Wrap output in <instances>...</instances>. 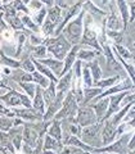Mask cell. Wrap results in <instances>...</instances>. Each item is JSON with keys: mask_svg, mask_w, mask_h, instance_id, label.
Listing matches in <instances>:
<instances>
[{"mask_svg": "<svg viewBox=\"0 0 135 154\" xmlns=\"http://www.w3.org/2000/svg\"><path fill=\"white\" fill-rule=\"evenodd\" d=\"M46 49L45 45H39V46H35L32 50V55L36 57V58H44L45 54H46Z\"/></svg>", "mask_w": 135, "mask_h": 154, "instance_id": "cell-41", "label": "cell"}, {"mask_svg": "<svg viewBox=\"0 0 135 154\" xmlns=\"http://www.w3.org/2000/svg\"><path fill=\"white\" fill-rule=\"evenodd\" d=\"M42 45H46L48 50L57 58V60L64 59V57H67V54L72 49L71 42L67 40L64 35H59L54 38H46V40H44Z\"/></svg>", "mask_w": 135, "mask_h": 154, "instance_id": "cell-1", "label": "cell"}, {"mask_svg": "<svg viewBox=\"0 0 135 154\" xmlns=\"http://www.w3.org/2000/svg\"><path fill=\"white\" fill-rule=\"evenodd\" d=\"M54 28H55V25L53 22H50L49 19H46L44 22V25H42V32L45 33V35H52V33H55L54 32Z\"/></svg>", "mask_w": 135, "mask_h": 154, "instance_id": "cell-40", "label": "cell"}, {"mask_svg": "<svg viewBox=\"0 0 135 154\" xmlns=\"http://www.w3.org/2000/svg\"><path fill=\"white\" fill-rule=\"evenodd\" d=\"M71 79H72V72H68V73L64 75L59 81H58V85H57L58 93H66L67 89H68L70 85H71Z\"/></svg>", "mask_w": 135, "mask_h": 154, "instance_id": "cell-27", "label": "cell"}, {"mask_svg": "<svg viewBox=\"0 0 135 154\" xmlns=\"http://www.w3.org/2000/svg\"><path fill=\"white\" fill-rule=\"evenodd\" d=\"M129 149H130V150H133V149H135V132L133 134L131 140H130V143H129Z\"/></svg>", "mask_w": 135, "mask_h": 154, "instance_id": "cell-49", "label": "cell"}, {"mask_svg": "<svg viewBox=\"0 0 135 154\" xmlns=\"http://www.w3.org/2000/svg\"><path fill=\"white\" fill-rule=\"evenodd\" d=\"M77 112V100L74 93H68L67 98L64 100V104L62 109L55 114L54 119H75V113Z\"/></svg>", "mask_w": 135, "mask_h": 154, "instance_id": "cell-4", "label": "cell"}, {"mask_svg": "<svg viewBox=\"0 0 135 154\" xmlns=\"http://www.w3.org/2000/svg\"><path fill=\"white\" fill-rule=\"evenodd\" d=\"M8 19V22L11 23V26L13 28H16V30H19V28H23V22H22V19H19L18 17H12V18H7Z\"/></svg>", "mask_w": 135, "mask_h": 154, "instance_id": "cell-42", "label": "cell"}, {"mask_svg": "<svg viewBox=\"0 0 135 154\" xmlns=\"http://www.w3.org/2000/svg\"><path fill=\"white\" fill-rule=\"evenodd\" d=\"M116 135H117V126H115V125L111 122V119H105V126L103 128V134H102V141L104 145H108L111 144Z\"/></svg>", "mask_w": 135, "mask_h": 154, "instance_id": "cell-10", "label": "cell"}, {"mask_svg": "<svg viewBox=\"0 0 135 154\" xmlns=\"http://www.w3.org/2000/svg\"><path fill=\"white\" fill-rule=\"evenodd\" d=\"M57 82H54V81H52L50 85H49V88H46V90L42 93V96H44V100H45V103L48 105H50L53 103V100L55 99V90H57V86L54 85Z\"/></svg>", "mask_w": 135, "mask_h": 154, "instance_id": "cell-26", "label": "cell"}, {"mask_svg": "<svg viewBox=\"0 0 135 154\" xmlns=\"http://www.w3.org/2000/svg\"><path fill=\"white\" fill-rule=\"evenodd\" d=\"M112 49L117 51V53H118V55L121 57L124 60H125V59H131V58H133V54L130 53V50H127L126 48H124L122 45H115Z\"/></svg>", "mask_w": 135, "mask_h": 154, "instance_id": "cell-34", "label": "cell"}, {"mask_svg": "<svg viewBox=\"0 0 135 154\" xmlns=\"http://www.w3.org/2000/svg\"><path fill=\"white\" fill-rule=\"evenodd\" d=\"M22 19V22H23V25H26V26H28L31 28V30H33V31H39V27L33 23L31 19H30V17H27V16H25V17H22L21 18Z\"/></svg>", "mask_w": 135, "mask_h": 154, "instance_id": "cell-45", "label": "cell"}, {"mask_svg": "<svg viewBox=\"0 0 135 154\" xmlns=\"http://www.w3.org/2000/svg\"><path fill=\"white\" fill-rule=\"evenodd\" d=\"M12 126H14V119L7 116H2V132L8 131Z\"/></svg>", "mask_w": 135, "mask_h": 154, "instance_id": "cell-38", "label": "cell"}, {"mask_svg": "<svg viewBox=\"0 0 135 154\" xmlns=\"http://www.w3.org/2000/svg\"><path fill=\"white\" fill-rule=\"evenodd\" d=\"M37 136H39V132L35 128L31 127L30 125H25V130H23V140H25V143L28 146H31V148L37 146V144H36Z\"/></svg>", "mask_w": 135, "mask_h": 154, "instance_id": "cell-16", "label": "cell"}, {"mask_svg": "<svg viewBox=\"0 0 135 154\" xmlns=\"http://www.w3.org/2000/svg\"><path fill=\"white\" fill-rule=\"evenodd\" d=\"M13 5H14V8H16L17 11H23V12L27 13V14L30 13V11H28V9L26 8V5H25L23 3H21V2H14V3H13Z\"/></svg>", "mask_w": 135, "mask_h": 154, "instance_id": "cell-46", "label": "cell"}, {"mask_svg": "<svg viewBox=\"0 0 135 154\" xmlns=\"http://www.w3.org/2000/svg\"><path fill=\"white\" fill-rule=\"evenodd\" d=\"M2 63H3L4 66L13 67V68H19V67H21V63H19V62L13 60V59H11V58H8L3 51H2Z\"/></svg>", "mask_w": 135, "mask_h": 154, "instance_id": "cell-36", "label": "cell"}, {"mask_svg": "<svg viewBox=\"0 0 135 154\" xmlns=\"http://www.w3.org/2000/svg\"><path fill=\"white\" fill-rule=\"evenodd\" d=\"M96 54H99V53H95V51H89V50H81L79 53V55H77V58L79 59H85V60H90V62H93V59L95 58Z\"/></svg>", "mask_w": 135, "mask_h": 154, "instance_id": "cell-37", "label": "cell"}, {"mask_svg": "<svg viewBox=\"0 0 135 154\" xmlns=\"http://www.w3.org/2000/svg\"><path fill=\"white\" fill-rule=\"evenodd\" d=\"M96 117L95 110H93L91 107H83L79 109L77 112V118H76V123H79L83 127H88V126H93L96 123Z\"/></svg>", "mask_w": 135, "mask_h": 154, "instance_id": "cell-5", "label": "cell"}, {"mask_svg": "<svg viewBox=\"0 0 135 154\" xmlns=\"http://www.w3.org/2000/svg\"><path fill=\"white\" fill-rule=\"evenodd\" d=\"M42 154H55L54 152H52V150H44V153Z\"/></svg>", "mask_w": 135, "mask_h": 154, "instance_id": "cell-50", "label": "cell"}, {"mask_svg": "<svg viewBox=\"0 0 135 154\" xmlns=\"http://www.w3.org/2000/svg\"><path fill=\"white\" fill-rule=\"evenodd\" d=\"M35 64H33V62L30 60V59H25L21 63V67L23 68V71H26V72H30V73H33L35 72V67H33Z\"/></svg>", "mask_w": 135, "mask_h": 154, "instance_id": "cell-43", "label": "cell"}, {"mask_svg": "<svg viewBox=\"0 0 135 154\" xmlns=\"http://www.w3.org/2000/svg\"><path fill=\"white\" fill-rule=\"evenodd\" d=\"M32 62H33V64L36 66V68H37L39 71H40V73H41V75L46 76L48 79H50L52 81H54V82H57V84H58V80H57V77H55L54 75L52 73V71H50V69H48V68H46V66L41 64L40 62H39V60H35V59H33Z\"/></svg>", "mask_w": 135, "mask_h": 154, "instance_id": "cell-29", "label": "cell"}, {"mask_svg": "<svg viewBox=\"0 0 135 154\" xmlns=\"http://www.w3.org/2000/svg\"><path fill=\"white\" fill-rule=\"evenodd\" d=\"M133 135L126 134L121 136L116 143H112L109 146L105 148H94L93 153H115V154H129L130 149H129V143L131 140Z\"/></svg>", "mask_w": 135, "mask_h": 154, "instance_id": "cell-3", "label": "cell"}, {"mask_svg": "<svg viewBox=\"0 0 135 154\" xmlns=\"http://www.w3.org/2000/svg\"><path fill=\"white\" fill-rule=\"evenodd\" d=\"M44 96H42V90L40 86H37V90H36V95L33 98V103H32V107L33 109L39 110L40 113H44Z\"/></svg>", "mask_w": 135, "mask_h": 154, "instance_id": "cell-20", "label": "cell"}, {"mask_svg": "<svg viewBox=\"0 0 135 154\" xmlns=\"http://www.w3.org/2000/svg\"><path fill=\"white\" fill-rule=\"evenodd\" d=\"M84 12L83 11L77 19H74L71 23L67 25V27L63 30V35L66 36V38L68 40L72 45H79V42L81 40V35H83V17H84Z\"/></svg>", "mask_w": 135, "mask_h": 154, "instance_id": "cell-2", "label": "cell"}, {"mask_svg": "<svg viewBox=\"0 0 135 154\" xmlns=\"http://www.w3.org/2000/svg\"><path fill=\"white\" fill-rule=\"evenodd\" d=\"M28 5H30V8L33 9V11H35V9H39V11H40V9L44 8L42 7V3H39V2H32V3L28 4Z\"/></svg>", "mask_w": 135, "mask_h": 154, "instance_id": "cell-48", "label": "cell"}, {"mask_svg": "<svg viewBox=\"0 0 135 154\" xmlns=\"http://www.w3.org/2000/svg\"><path fill=\"white\" fill-rule=\"evenodd\" d=\"M48 135H50L52 137H54L55 140L61 141L62 140V131H61V122L58 119H54L52 123L49 128H48Z\"/></svg>", "mask_w": 135, "mask_h": 154, "instance_id": "cell-21", "label": "cell"}, {"mask_svg": "<svg viewBox=\"0 0 135 154\" xmlns=\"http://www.w3.org/2000/svg\"><path fill=\"white\" fill-rule=\"evenodd\" d=\"M88 67L91 69V75H93L94 84H95V82H98V81H100V77H102V69H100V67H99L98 60L90 62V63L88 64Z\"/></svg>", "mask_w": 135, "mask_h": 154, "instance_id": "cell-28", "label": "cell"}, {"mask_svg": "<svg viewBox=\"0 0 135 154\" xmlns=\"http://www.w3.org/2000/svg\"><path fill=\"white\" fill-rule=\"evenodd\" d=\"M19 85H21V88L26 91V94L28 96H31V98H35L33 95H36V90H37L35 84H31V82H21Z\"/></svg>", "mask_w": 135, "mask_h": 154, "instance_id": "cell-35", "label": "cell"}, {"mask_svg": "<svg viewBox=\"0 0 135 154\" xmlns=\"http://www.w3.org/2000/svg\"><path fill=\"white\" fill-rule=\"evenodd\" d=\"M63 149V145L61 144V141L55 140L54 137H52L50 135H48L45 137V144H44V150H61Z\"/></svg>", "mask_w": 135, "mask_h": 154, "instance_id": "cell-23", "label": "cell"}, {"mask_svg": "<svg viewBox=\"0 0 135 154\" xmlns=\"http://www.w3.org/2000/svg\"><path fill=\"white\" fill-rule=\"evenodd\" d=\"M79 51H80V46L79 45H75V46H72V49H71V51L67 54V57H66V59H64V68H63V71H62V75H61V77H63L64 75H67L70 72V69H71V67L74 66V63H76V58H77V55H79Z\"/></svg>", "mask_w": 135, "mask_h": 154, "instance_id": "cell-15", "label": "cell"}, {"mask_svg": "<svg viewBox=\"0 0 135 154\" xmlns=\"http://www.w3.org/2000/svg\"><path fill=\"white\" fill-rule=\"evenodd\" d=\"M127 4L130 7V13H131V16H130V22H134L135 21V2L127 3Z\"/></svg>", "mask_w": 135, "mask_h": 154, "instance_id": "cell-47", "label": "cell"}, {"mask_svg": "<svg viewBox=\"0 0 135 154\" xmlns=\"http://www.w3.org/2000/svg\"><path fill=\"white\" fill-rule=\"evenodd\" d=\"M91 72L89 69V67L88 66H85L84 67V69H83V79H84V86L85 88H91V86L94 85L93 82V79H91Z\"/></svg>", "mask_w": 135, "mask_h": 154, "instance_id": "cell-32", "label": "cell"}, {"mask_svg": "<svg viewBox=\"0 0 135 154\" xmlns=\"http://www.w3.org/2000/svg\"><path fill=\"white\" fill-rule=\"evenodd\" d=\"M81 7H83V3L80 2V3L74 4V5H72V7L68 9V11L64 12V13H66V17L63 18V21L61 22V25L58 26V27H57V30H55V35H57V36H59V35H61V32L63 31V27L67 25V23H68L70 19L74 17V16H76V14L80 12V8H81Z\"/></svg>", "mask_w": 135, "mask_h": 154, "instance_id": "cell-13", "label": "cell"}, {"mask_svg": "<svg viewBox=\"0 0 135 154\" xmlns=\"http://www.w3.org/2000/svg\"><path fill=\"white\" fill-rule=\"evenodd\" d=\"M108 36L112 37L116 41V45H121L124 41V32L122 31H108Z\"/></svg>", "mask_w": 135, "mask_h": 154, "instance_id": "cell-39", "label": "cell"}, {"mask_svg": "<svg viewBox=\"0 0 135 154\" xmlns=\"http://www.w3.org/2000/svg\"><path fill=\"white\" fill-rule=\"evenodd\" d=\"M116 5L118 7L120 13H121V18L124 22V30L127 28V25L130 23V17H129V4L125 2H116Z\"/></svg>", "mask_w": 135, "mask_h": 154, "instance_id": "cell-19", "label": "cell"}, {"mask_svg": "<svg viewBox=\"0 0 135 154\" xmlns=\"http://www.w3.org/2000/svg\"><path fill=\"white\" fill-rule=\"evenodd\" d=\"M46 13H48V9H46L45 7L39 11V14L35 17V21H36L37 25H42V22H44V18H45V16H46Z\"/></svg>", "mask_w": 135, "mask_h": 154, "instance_id": "cell-44", "label": "cell"}, {"mask_svg": "<svg viewBox=\"0 0 135 154\" xmlns=\"http://www.w3.org/2000/svg\"><path fill=\"white\" fill-rule=\"evenodd\" d=\"M40 63H44V66L50 67V69L54 71L55 75L59 76V77H61V75H62V71H63V68H64V64H63V62H62V60L42 59V60H40Z\"/></svg>", "mask_w": 135, "mask_h": 154, "instance_id": "cell-18", "label": "cell"}, {"mask_svg": "<svg viewBox=\"0 0 135 154\" xmlns=\"http://www.w3.org/2000/svg\"><path fill=\"white\" fill-rule=\"evenodd\" d=\"M61 14H62V9L58 7L57 4H55L54 7H52V8L48 9V19H49L50 22L54 23L55 26L59 22H62L61 21ZM59 25H61V23H59Z\"/></svg>", "mask_w": 135, "mask_h": 154, "instance_id": "cell-22", "label": "cell"}, {"mask_svg": "<svg viewBox=\"0 0 135 154\" xmlns=\"http://www.w3.org/2000/svg\"><path fill=\"white\" fill-rule=\"evenodd\" d=\"M64 94L66 93H58L57 96H55V99L53 100V103L49 105V109H48V112L44 116V121H49L50 118L53 117H55V113H58V110H59L62 107H63V104H64Z\"/></svg>", "mask_w": 135, "mask_h": 154, "instance_id": "cell-8", "label": "cell"}, {"mask_svg": "<svg viewBox=\"0 0 135 154\" xmlns=\"http://www.w3.org/2000/svg\"><path fill=\"white\" fill-rule=\"evenodd\" d=\"M59 154H90V153H88L86 150H84V149H81V148L66 145V146L61 150Z\"/></svg>", "mask_w": 135, "mask_h": 154, "instance_id": "cell-33", "label": "cell"}, {"mask_svg": "<svg viewBox=\"0 0 135 154\" xmlns=\"http://www.w3.org/2000/svg\"><path fill=\"white\" fill-rule=\"evenodd\" d=\"M2 102H4L9 107H17L23 105V94H19L17 91L11 90L8 94L2 95Z\"/></svg>", "mask_w": 135, "mask_h": 154, "instance_id": "cell-12", "label": "cell"}, {"mask_svg": "<svg viewBox=\"0 0 135 154\" xmlns=\"http://www.w3.org/2000/svg\"><path fill=\"white\" fill-rule=\"evenodd\" d=\"M120 80V76H115V77H111V79H105V80H102V81H98V82H95L94 86H96V88H100V89H104V88H111L113 85L117 82V81Z\"/></svg>", "mask_w": 135, "mask_h": 154, "instance_id": "cell-31", "label": "cell"}, {"mask_svg": "<svg viewBox=\"0 0 135 154\" xmlns=\"http://www.w3.org/2000/svg\"><path fill=\"white\" fill-rule=\"evenodd\" d=\"M13 113L18 116L19 118H25V119H44V114L40 113L36 109L26 108V109H13Z\"/></svg>", "mask_w": 135, "mask_h": 154, "instance_id": "cell-14", "label": "cell"}, {"mask_svg": "<svg viewBox=\"0 0 135 154\" xmlns=\"http://www.w3.org/2000/svg\"><path fill=\"white\" fill-rule=\"evenodd\" d=\"M134 89V85H133V81L130 80V79H125L124 81H121L118 85H116L113 86V88H111L108 89L105 93H102L99 96H96V99H95V102H98V100L100 99H103L104 96H108V95H112L115 93H125L126 90H131Z\"/></svg>", "mask_w": 135, "mask_h": 154, "instance_id": "cell-7", "label": "cell"}, {"mask_svg": "<svg viewBox=\"0 0 135 154\" xmlns=\"http://www.w3.org/2000/svg\"><path fill=\"white\" fill-rule=\"evenodd\" d=\"M99 130H100V123H95L93 126H88L83 130V132H81V139H83V141L89 144L90 145H96V137H98V134H99Z\"/></svg>", "mask_w": 135, "mask_h": 154, "instance_id": "cell-6", "label": "cell"}, {"mask_svg": "<svg viewBox=\"0 0 135 154\" xmlns=\"http://www.w3.org/2000/svg\"><path fill=\"white\" fill-rule=\"evenodd\" d=\"M9 137L13 140V145L14 148L19 150L21 149V141L23 139V131L22 128H14V130H11V134H9Z\"/></svg>", "mask_w": 135, "mask_h": 154, "instance_id": "cell-24", "label": "cell"}, {"mask_svg": "<svg viewBox=\"0 0 135 154\" xmlns=\"http://www.w3.org/2000/svg\"><path fill=\"white\" fill-rule=\"evenodd\" d=\"M109 100L111 98H105V99L103 98L98 100L96 104H91V108L95 110V114L98 117V119H104L105 113H107V108L109 107Z\"/></svg>", "mask_w": 135, "mask_h": 154, "instance_id": "cell-17", "label": "cell"}, {"mask_svg": "<svg viewBox=\"0 0 135 154\" xmlns=\"http://www.w3.org/2000/svg\"><path fill=\"white\" fill-rule=\"evenodd\" d=\"M115 3L111 4V14H109V17L107 19V27L109 28L111 31H120V30H122L124 31V22L121 21L122 18H120L117 16V13H116L115 11Z\"/></svg>", "mask_w": 135, "mask_h": 154, "instance_id": "cell-11", "label": "cell"}, {"mask_svg": "<svg viewBox=\"0 0 135 154\" xmlns=\"http://www.w3.org/2000/svg\"><path fill=\"white\" fill-rule=\"evenodd\" d=\"M103 93V89L100 88H85L84 89V103H89L91 99H95V96H99Z\"/></svg>", "mask_w": 135, "mask_h": 154, "instance_id": "cell-25", "label": "cell"}, {"mask_svg": "<svg viewBox=\"0 0 135 154\" xmlns=\"http://www.w3.org/2000/svg\"><path fill=\"white\" fill-rule=\"evenodd\" d=\"M129 93H120V94H117V95H111L109 98H111V100H109V108H108V110H107V113H105V117H104V119H108L111 116H112L113 113H116V112H118V109H120V105H121V102L125 99V96H126Z\"/></svg>", "mask_w": 135, "mask_h": 154, "instance_id": "cell-9", "label": "cell"}, {"mask_svg": "<svg viewBox=\"0 0 135 154\" xmlns=\"http://www.w3.org/2000/svg\"><path fill=\"white\" fill-rule=\"evenodd\" d=\"M32 80H33V82L39 84L40 88H45L46 89V88H49V85H50L49 80H48L44 75H41L40 72H33L32 73Z\"/></svg>", "mask_w": 135, "mask_h": 154, "instance_id": "cell-30", "label": "cell"}]
</instances>
